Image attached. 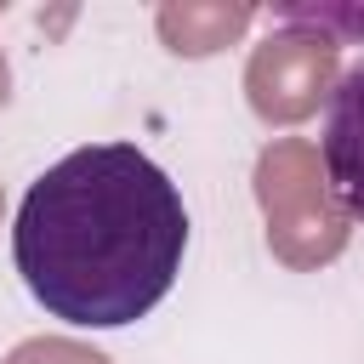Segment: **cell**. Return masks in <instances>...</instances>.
I'll return each mask as SVG.
<instances>
[{"label": "cell", "mask_w": 364, "mask_h": 364, "mask_svg": "<svg viewBox=\"0 0 364 364\" xmlns=\"http://www.w3.org/2000/svg\"><path fill=\"white\" fill-rule=\"evenodd\" d=\"M188 250L182 188L136 142H85L46 165L11 222L23 290L74 330L148 318Z\"/></svg>", "instance_id": "1"}, {"label": "cell", "mask_w": 364, "mask_h": 364, "mask_svg": "<svg viewBox=\"0 0 364 364\" xmlns=\"http://www.w3.org/2000/svg\"><path fill=\"white\" fill-rule=\"evenodd\" d=\"M318 154H324V182L336 205L364 222V57L336 80L318 125Z\"/></svg>", "instance_id": "2"}]
</instances>
